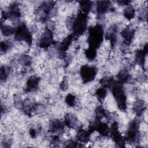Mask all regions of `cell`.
<instances>
[{
    "mask_svg": "<svg viewBox=\"0 0 148 148\" xmlns=\"http://www.w3.org/2000/svg\"><path fill=\"white\" fill-rule=\"evenodd\" d=\"M131 3L129 5L125 6L124 9H123L124 17L128 20H131L133 19L135 17V9L132 3Z\"/></svg>",
    "mask_w": 148,
    "mask_h": 148,
    "instance_id": "7c38bea8",
    "label": "cell"
},
{
    "mask_svg": "<svg viewBox=\"0 0 148 148\" xmlns=\"http://www.w3.org/2000/svg\"><path fill=\"white\" fill-rule=\"evenodd\" d=\"M2 33L5 36H10L11 35L14 34L15 29L14 28L9 25H2L1 26Z\"/></svg>",
    "mask_w": 148,
    "mask_h": 148,
    "instance_id": "ac0fdd59",
    "label": "cell"
},
{
    "mask_svg": "<svg viewBox=\"0 0 148 148\" xmlns=\"http://www.w3.org/2000/svg\"><path fill=\"white\" fill-rule=\"evenodd\" d=\"M78 5L80 12L87 14L92 9L93 2L91 1H81L78 2Z\"/></svg>",
    "mask_w": 148,
    "mask_h": 148,
    "instance_id": "5bb4252c",
    "label": "cell"
},
{
    "mask_svg": "<svg viewBox=\"0 0 148 148\" xmlns=\"http://www.w3.org/2000/svg\"><path fill=\"white\" fill-rule=\"evenodd\" d=\"M103 29L100 24H97L90 27L88 31L87 42L88 47L97 49L103 41Z\"/></svg>",
    "mask_w": 148,
    "mask_h": 148,
    "instance_id": "6da1fadb",
    "label": "cell"
},
{
    "mask_svg": "<svg viewBox=\"0 0 148 148\" xmlns=\"http://www.w3.org/2000/svg\"><path fill=\"white\" fill-rule=\"evenodd\" d=\"M50 131L52 133L60 132L64 130V124L63 123L58 119H54L50 121Z\"/></svg>",
    "mask_w": 148,
    "mask_h": 148,
    "instance_id": "30bf717a",
    "label": "cell"
},
{
    "mask_svg": "<svg viewBox=\"0 0 148 148\" xmlns=\"http://www.w3.org/2000/svg\"><path fill=\"white\" fill-rule=\"evenodd\" d=\"M95 96L97 98V100L99 101H103L107 95V90L106 88L103 87H101L98 88L95 90Z\"/></svg>",
    "mask_w": 148,
    "mask_h": 148,
    "instance_id": "e0dca14e",
    "label": "cell"
},
{
    "mask_svg": "<svg viewBox=\"0 0 148 148\" xmlns=\"http://www.w3.org/2000/svg\"><path fill=\"white\" fill-rule=\"evenodd\" d=\"M90 135L91 134L88 130L80 128L77 131V138L80 142L82 143H87L90 139Z\"/></svg>",
    "mask_w": 148,
    "mask_h": 148,
    "instance_id": "4fadbf2b",
    "label": "cell"
},
{
    "mask_svg": "<svg viewBox=\"0 0 148 148\" xmlns=\"http://www.w3.org/2000/svg\"><path fill=\"white\" fill-rule=\"evenodd\" d=\"M9 68L5 66H2L1 68V80H5L9 75Z\"/></svg>",
    "mask_w": 148,
    "mask_h": 148,
    "instance_id": "44dd1931",
    "label": "cell"
},
{
    "mask_svg": "<svg viewBox=\"0 0 148 148\" xmlns=\"http://www.w3.org/2000/svg\"><path fill=\"white\" fill-rule=\"evenodd\" d=\"M15 39L18 42H24L28 45L32 43V35L25 24L19 25L14 32Z\"/></svg>",
    "mask_w": 148,
    "mask_h": 148,
    "instance_id": "277c9868",
    "label": "cell"
},
{
    "mask_svg": "<svg viewBox=\"0 0 148 148\" xmlns=\"http://www.w3.org/2000/svg\"><path fill=\"white\" fill-rule=\"evenodd\" d=\"M134 111L135 114L139 116L143 114L145 109V104L143 100L138 99L134 105Z\"/></svg>",
    "mask_w": 148,
    "mask_h": 148,
    "instance_id": "9a60e30c",
    "label": "cell"
},
{
    "mask_svg": "<svg viewBox=\"0 0 148 148\" xmlns=\"http://www.w3.org/2000/svg\"><path fill=\"white\" fill-rule=\"evenodd\" d=\"M112 94L119 109L124 111L127 109V97L121 84L116 83L112 87Z\"/></svg>",
    "mask_w": 148,
    "mask_h": 148,
    "instance_id": "3957f363",
    "label": "cell"
},
{
    "mask_svg": "<svg viewBox=\"0 0 148 148\" xmlns=\"http://www.w3.org/2000/svg\"><path fill=\"white\" fill-rule=\"evenodd\" d=\"M97 71L96 68L92 65H84L80 69V75L84 83H87L92 81L96 75Z\"/></svg>",
    "mask_w": 148,
    "mask_h": 148,
    "instance_id": "5b68a950",
    "label": "cell"
},
{
    "mask_svg": "<svg viewBox=\"0 0 148 148\" xmlns=\"http://www.w3.org/2000/svg\"><path fill=\"white\" fill-rule=\"evenodd\" d=\"M64 124L70 128H74L77 127V119L75 115L72 113H68L65 116Z\"/></svg>",
    "mask_w": 148,
    "mask_h": 148,
    "instance_id": "8fae6325",
    "label": "cell"
},
{
    "mask_svg": "<svg viewBox=\"0 0 148 148\" xmlns=\"http://www.w3.org/2000/svg\"><path fill=\"white\" fill-rule=\"evenodd\" d=\"M126 140L130 143H135L139 138V123L136 120L131 121L126 132Z\"/></svg>",
    "mask_w": 148,
    "mask_h": 148,
    "instance_id": "8992f818",
    "label": "cell"
},
{
    "mask_svg": "<svg viewBox=\"0 0 148 148\" xmlns=\"http://www.w3.org/2000/svg\"><path fill=\"white\" fill-rule=\"evenodd\" d=\"M112 2L110 1H97L95 4V9L99 15L104 14L112 8Z\"/></svg>",
    "mask_w": 148,
    "mask_h": 148,
    "instance_id": "ba28073f",
    "label": "cell"
},
{
    "mask_svg": "<svg viewBox=\"0 0 148 148\" xmlns=\"http://www.w3.org/2000/svg\"><path fill=\"white\" fill-rule=\"evenodd\" d=\"M85 56L89 60H93L97 57V51L96 49L92 47H88L84 52Z\"/></svg>",
    "mask_w": 148,
    "mask_h": 148,
    "instance_id": "d6986e66",
    "label": "cell"
},
{
    "mask_svg": "<svg viewBox=\"0 0 148 148\" xmlns=\"http://www.w3.org/2000/svg\"><path fill=\"white\" fill-rule=\"evenodd\" d=\"M53 42V35L51 29L47 28L42 33L38 42V46L43 49L49 47Z\"/></svg>",
    "mask_w": 148,
    "mask_h": 148,
    "instance_id": "52a82bcc",
    "label": "cell"
},
{
    "mask_svg": "<svg viewBox=\"0 0 148 148\" xmlns=\"http://www.w3.org/2000/svg\"><path fill=\"white\" fill-rule=\"evenodd\" d=\"M88 23V16L87 14L80 12L74 17L71 27L73 33L75 36H80L86 31Z\"/></svg>",
    "mask_w": 148,
    "mask_h": 148,
    "instance_id": "7a4b0ae2",
    "label": "cell"
},
{
    "mask_svg": "<svg viewBox=\"0 0 148 148\" xmlns=\"http://www.w3.org/2000/svg\"><path fill=\"white\" fill-rule=\"evenodd\" d=\"M130 73L127 69H121L117 75L118 83L123 84L130 79Z\"/></svg>",
    "mask_w": 148,
    "mask_h": 148,
    "instance_id": "2e32d148",
    "label": "cell"
},
{
    "mask_svg": "<svg viewBox=\"0 0 148 148\" xmlns=\"http://www.w3.org/2000/svg\"><path fill=\"white\" fill-rule=\"evenodd\" d=\"M40 82V78L36 76L29 77L26 83V91L27 92H33L37 90Z\"/></svg>",
    "mask_w": 148,
    "mask_h": 148,
    "instance_id": "9c48e42d",
    "label": "cell"
},
{
    "mask_svg": "<svg viewBox=\"0 0 148 148\" xmlns=\"http://www.w3.org/2000/svg\"><path fill=\"white\" fill-rule=\"evenodd\" d=\"M65 103L69 107H74L76 103V97L72 94H68L65 99Z\"/></svg>",
    "mask_w": 148,
    "mask_h": 148,
    "instance_id": "ffe728a7",
    "label": "cell"
}]
</instances>
